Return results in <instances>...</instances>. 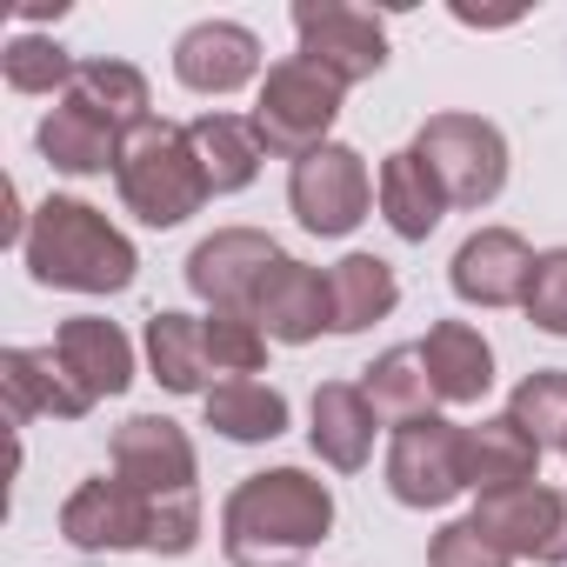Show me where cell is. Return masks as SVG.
Returning <instances> with one entry per match:
<instances>
[{
    "mask_svg": "<svg viewBox=\"0 0 567 567\" xmlns=\"http://www.w3.org/2000/svg\"><path fill=\"white\" fill-rule=\"evenodd\" d=\"M334 534V487L308 467L247 474L220 507V554L234 567H301Z\"/></svg>",
    "mask_w": 567,
    "mask_h": 567,
    "instance_id": "6da1fadb",
    "label": "cell"
},
{
    "mask_svg": "<svg viewBox=\"0 0 567 567\" xmlns=\"http://www.w3.org/2000/svg\"><path fill=\"white\" fill-rule=\"evenodd\" d=\"M21 260L41 288H68V295H121L134 288V240L87 200L74 194H48L28 220V240H21Z\"/></svg>",
    "mask_w": 567,
    "mask_h": 567,
    "instance_id": "7a4b0ae2",
    "label": "cell"
},
{
    "mask_svg": "<svg viewBox=\"0 0 567 567\" xmlns=\"http://www.w3.org/2000/svg\"><path fill=\"white\" fill-rule=\"evenodd\" d=\"M61 534L81 547V554H194L200 540V501H147L141 487H127L121 474H94L68 494L61 507Z\"/></svg>",
    "mask_w": 567,
    "mask_h": 567,
    "instance_id": "3957f363",
    "label": "cell"
},
{
    "mask_svg": "<svg viewBox=\"0 0 567 567\" xmlns=\"http://www.w3.org/2000/svg\"><path fill=\"white\" fill-rule=\"evenodd\" d=\"M114 187H121V207H127L141 227H181V220L200 214V200L214 194L181 121H141V127L121 141Z\"/></svg>",
    "mask_w": 567,
    "mask_h": 567,
    "instance_id": "277c9868",
    "label": "cell"
},
{
    "mask_svg": "<svg viewBox=\"0 0 567 567\" xmlns=\"http://www.w3.org/2000/svg\"><path fill=\"white\" fill-rule=\"evenodd\" d=\"M341 81L321 74L315 61H274L267 81H260V101H254V134L267 154L280 161H308L315 147H328L334 121H341Z\"/></svg>",
    "mask_w": 567,
    "mask_h": 567,
    "instance_id": "5b68a950",
    "label": "cell"
},
{
    "mask_svg": "<svg viewBox=\"0 0 567 567\" xmlns=\"http://www.w3.org/2000/svg\"><path fill=\"white\" fill-rule=\"evenodd\" d=\"M414 154L434 167L447 207H487L507 187V141L481 114H427L414 134Z\"/></svg>",
    "mask_w": 567,
    "mask_h": 567,
    "instance_id": "8992f818",
    "label": "cell"
},
{
    "mask_svg": "<svg viewBox=\"0 0 567 567\" xmlns=\"http://www.w3.org/2000/svg\"><path fill=\"white\" fill-rule=\"evenodd\" d=\"M368 200H374V181H368V161L348 147V141H328L315 147L308 161H295L288 174V207L301 214L308 234L321 240H341L368 220Z\"/></svg>",
    "mask_w": 567,
    "mask_h": 567,
    "instance_id": "52a82bcc",
    "label": "cell"
},
{
    "mask_svg": "<svg viewBox=\"0 0 567 567\" xmlns=\"http://www.w3.org/2000/svg\"><path fill=\"white\" fill-rule=\"evenodd\" d=\"M295 34H301V61H315L341 87L374 81L388 68V28L348 0H295Z\"/></svg>",
    "mask_w": 567,
    "mask_h": 567,
    "instance_id": "ba28073f",
    "label": "cell"
},
{
    "mask_svg": "<svg viewBox=\"0 0 567 567\" xmlns=\"http://www.w3.org/2000/svg\"><path fill=\"white\" fill-rule=\"evenodd\" d=\"M114 474L127 487H141L147 501H200V461H194V441L181 421L167 414H134L121 421L114 434Z\"/></svg>",
    "mask_w": 567,
    "mask_h": 567,
    "instance_id": "9c48e42d",
    "label": "cell"
},
{
    "mask_svg": "<svg viewBox=\"0 0 567 567\" xmlns=\"http://www.w3.org/2000/svg\"><path fill=\"white\" fill-rule=\"evenodd\" d=\"M467 487V461H461V427L441 414L401 421L394 447H388V494L401 507H447Z\"/></svg>",
    "mask_w": 567,
    "mask_h": 567,
    "instance_id": "30bf717a",
    "label": "cell"
},
{
    "mask_svg": "<svg viewBox=\"0 0 567 567\" xmlns=\"http://www.w3.org/2000/svg\"><path fill=\"white\" fill-rule=\"evenodd\" d=\"M247 315H254L260 334L280 341V348H308V341L334 334V295H328V274L308 267V260H295V254H280V260L260 274V288H254V308H247Z\"/></svg>",
    "mask_w": 567,
    "mask_h": 567,
    "instance_id": "8fae6325",
    "label": "cell"
},
{
    "mask_svg": "<svg viewBox=\"0 0 567 567\" xmlns=\"http://www.w3.org/2000/svg\"><path fill=\"white\" fill-rule=\"evenodd\" d=\"M280 260V240L260 234V227H220L207 234L194 254H187V288L207 301V308H254V288L260 274Z\"/></svg>",
    "mask_w": 567,
    "mask_h": 567,
    "instance_id": "7c38bea8",
    "label": "cell"
},
{
    "mask_svg": "<svg viewBox=\"0 0 567 567\" xmlns=\"http://www.w3.org/2000/svg\"><path fill=\"white\" fill-rule=\"evenodd\" d=\"M534 247L514 234V227H481L454 247L447 260V280H454V295L467 308H520L527 301V280H534Z\"/></svg>",
    "mask_w": 567,
    "mask_h": 567,
    "instance_id": "4fadbf2b",
    "label": "cell"
},
{
    "mask_svg": "<svg viewBox=\"0 0 567 567\" xmlns=\"http://www.w3.org/2000/svg\"><path fill=\"white\" fill-rule=\"evenodd\" d=\"M174 74L194 94H234L260 74V34L240 21H194L174 41Z\"/></svg>",
    "mask_w": 567,
    "mask_h": 567,
    "instance_id": "5bb4252c",
    "label": "cell"
},
{
    "mask_svg": "<svg viewBox=\"0 0 567 567\" xmlns=\"http://www.w3.org/2000/svg\"><path fill=\"white\" fill-rule=\"evenodd\" d=\"M0 401H8V421H14V427H28V421H41V414L81 421V414L94 408V401L74 388V374L61 368L54 348H8V354H0Z\"/></svg>",
    "mask_w": 567,
    "mask_h": 567,
    "instance_id": "9a60e30c",
    "label": "cell"
},
{
    "mask_svg": "<svg viewBox=\"0 0 567 567\" xmlns=\"http://www.w3.org/2000/svg\"><path fill=\"white\" fill-rule=\"evenodd\" d=\"M560 507H567V487L527 481V487H507V494H481L474 520H481V534H487L501 554H514V560H547V547H554V534H560Z\"/></svg>",
    "mask_w": 567,
    "mask_h": 567,
    "instance_id": "2e32d148",
    "label": "cell"
},
{
    "mask_svg": "<svg viewBox=\"0 0 567 567\" xmlns=\"http://www.w3.org/2000/svg\"><path fill=\"white\" fill-rule=\"evenodd\" d=\"M54 354H61V368L74 374V388H81L87 401H114V394H127V381H134V341H127L114 321H101V315L61 321Z\"/></svg>",
    "mask_w": 567,
    "mask_h": 567,
    "instance_id": "e0dca14e",
    "label": "cell"
},
{
    "mask_svg": "<svg viewBox=\"0 0 567 567\" xmlns=\"http://www.w3.org/2000/svg\"><path fill=\"white\" fill-rule=\"evenodd\" d=\"M374 421L381 414L368 408L361 381H321L315 388V427H308V441H315V454L334 474H361L368 454H374Z\"/></svg>",
    "mask_w": 567,
    "mask_h": 567,
    "instance_id": "ac0fdd59",
    "label": "cell"
},
{
    "mask_svg": "<svg viewBox=\"0 0 567 567\" xmlns=\"http://www.w3.org/2000/svg\"><path fill=\"white\" fill-rule=\"evenodd\" d=\"M34 141H41L48 167H61V174H107L121 161V127L107 114H94L81 94H61Z\"/></svg>",
    "mask_w": 567,
    "mask_h": 567,
    "instance_id": "d6986e66",
    "label": "cell"
},
{
    "mask_svg": "<svg viewBox=\"0 0 567 567\" xmlns=\"http://www.w3.org/2000/svg\"><path fill=\"white\" fill-rule=\"evenodd\" d=\"M421 361H427L434 394H441L447 408H474V401L494 388V348H487V334L467 328V321H434L427 341H421Z\"/></svg>",
    "mask_w": 567,
    "mask_h": 567,
    "instance_id": "ffe728a7",
    "label": "cell"
},
{
    "mask_svg": "<svg viewBox=\"0 0 567 567\" xmlns=\"http://www.w3.org/2000/svg\"><path fill=\"white\" fill-rule=\"evenodd\" d=\"M461 461H467V487H474V494H507V487L540 481V447H534L507 414L461 427Z\"/></svg>",
    "mask_w": 567,
    "mask_h": 567,
    "instance_id": "44dd1931",
    "label": "cell"
},
{
    "mask_svg": "<svg viewBox=\"0 0 567 567\" xmlns=\"http://www.w3.org/2000/svg\"><path fill=\"white\" fill-rule=\"evenodd\" d=\"M374 194H381V214H388V227H394L401 240H427V234L441 227V214H447V194H441L434 167H427L414 147H401V154L381 161Z\"/></svg>",
    "mask_w": 567,
    "mask_h": 567,
    "instance_id": "7402d4cb",
    "label": "cell"
},
{
    "mask_svg": "<svg viewBox=\"0 0 567 567\" xmlns=\"http://www.w3.org/2000/svg\"><path fill=\"white\" fill-rule=\"evenodd\" d=\"M187 141H194V161H200V174H207L214 194L254 187L260 154H267L260 134H254V121H240V114H200V121H187Z\"/></svg>",
    "mask_w": 567,
    "mask_h": 567,
    "instance_id": "603a6c76",
    "label": "cell"
},
{
    "mask_svg": "<svg viewBox=\"0 0 567 567\" xmlns=\"http://www.w3.org/2000/svg\"><path fill=\"white\" fill-rule=\"evenodd\" d=\"M147 368H154V381H161L167 394H200V401H207V374H214V361H207V328H200L194 315H174V308L147 315Z\"/></svg>",
    "mask_w": 567,
    "mask_h": 567,
    "instance_id": "cb8c5ba5",
    "label": "cell"
},
{
    "mask_svg": "<svg viewBox=\"0 0 567 567\" xmlns=\"http://www.w3.org/2000/svg\"><path fill=\"white\" fill-rule=\"evenodd\" d=\"M200 408H207V427L240 441V447L288 434V394L267 388V381H214Z\"/></svg>",
    "mask_w": 567,
    "mask_h": 567,
    "instance_id": "d4e9b609",
    "label": "cell"
},
{
    "mask_svg": "<svg viewBox=\"0 0 567 567\" xmlns=\"http://www.w3.org/2000/svg\"><path fill=\"white\" fill-rule=\"evenodd\" d=\"M361 394H368V408H374L381 421H394V427L441 408L434 374H427V361H421V341H414V348H388L374 368H361Z\"/></svg>",
    "mask_w": 567,
    "mask_h": 567,
    "instance_id": "484cf974",
    "label": "cell"
},
{
    "mask_svg": "<svg viewBox=\"0 0 567 567\" xmlns=\"http://www.w3.org/2000/svg\"><path fill=\"white\" fill-rule=\"evenodd\" d=\"M328 295H334V334H361L374 321L394 315L401 301V280L381 254H348L334 274H328Z\"/></svg>",
    "mask_w": 567,
    "mask_h": 567,
    "instance_id": "4316f807",
    "label": "cell"
},
{
    "mask_svg": "<svg viewBox=\"0 0 567 567\" xmlns=\"http://www.w3.org/2000/svg\"><path fill=\"white\" fill-rule=\"evenodd\" d=\"M68 94H81L94 114H107L114 127H121V141L141 127V121H154V94H147V74L141 68H127V61H81L74 68V87Z\"/></svg>",
    "mask_w": 567,
    "mask_h": 567,
    "instance_id": "83f0119b",
    "label": "cell"
},
{
    "mask_svg": "<svg viewBox=\"0 0 567 567\" xmlns=\"http://www.w3.org/2000/svg\"><path fill=\"white\" fill-rule=\"evenodd\" d=\"M507 421H514L534 447H560V441H567V368H534L527 381H514Z\"/></svg>",
    "mask_w": 567,
    "mask_h": 567,
    "instance_id": "f1b7e54d",
    "label": "cell"
},
{
    "mask_svg": "<svg viewBox=\"0 0 567 567\" xmlns=\"http://www.w3.org/2000/svg\"><path fill=\"white\" fill-rule=\"evenodd\" d=\"M200 328H207V361H214V374L254 381V374L267 368V334H260L254 315H240V308H207Z\"/></svg>",
    "mask_w": 567,
    "mask_h": 567,
    "instance_id": "f546056e",
    "label": "cell"
},
{
    "mask_svg": "<svg viewBox=\"0 0 567 567\" xmlns=\"http://www.w3.org/2000/svg\"><path fill=\"white\" fill-rule=\"evenodd\" d=\"M74 54L61 41H41V34H14L8 54H0V74H8L14 94H68L74 87Z\"/></svg>",
    "mask_w": 567,
    "mask_h": 567,
    "instance_id": "4dcf8cb0",
    "label": "cell"
},
{
    "mask_svg": "<svg viewBox=\"0 0 567 567\" xmlns=\"http://www.w3.org/2000/svg\"><path fill=\"white\" fill-rule=\"evenodd\" d=\"M527 321L540 334H567V247H547L534 260V280H527Z\"/></svg>",
    "mask_w": 567,
    "mask_h": 567,
    "instance_id": "1f68e13d",
    "label": "cell"
},
{
    "mask_svg": "<svg viewBox=\"0 0 567 567\" xmlns=\"http://www.w3.org/2000/svg\"><path fill=\"white\" fill-rule=\"evenodd\" d=\"M427 567H514V554H501V547L481 534V520L467 514V520H447V527L427 540Z\"/></svg>",
    "mask_w": 567,
    "mask_h": 567,
    "instance_id": "d6a6232c",
    "label": "cell"
},
{
    "mask_svg": "<svg viewBox=\"0 0 567 567\" xmlns=\"http://www.w3.org/2000/svg\"><path fill=\"white\" fill-rule=\"evenodd\" d=\"M547 567H567V507H560V534H554V547H547Z\"/></svg>",
    "mask_w": 567,
    "mask_h": 567,
    "instance_id": "836d02e7",
    "label": "cell"
},
{
    "mask_svg": "<svg viewBox=\"0 0 567 567\" xmlns=\"http://www.w3.org/2000/svg\"><path fill=\"white\" fill-rule=\"evenodd\" d=\"M560 454H567V441H560Z\"/></svg>",
    "mask_w": 567,
    "mask_h": 567,
    "instance_id": "e575fe53",
    "label": "cell"
}]
</instances>
